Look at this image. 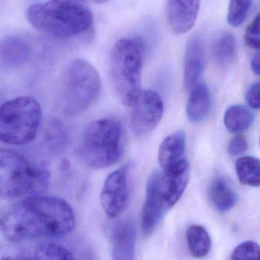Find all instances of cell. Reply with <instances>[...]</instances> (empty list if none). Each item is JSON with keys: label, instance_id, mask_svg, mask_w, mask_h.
<instances>
[{"label": "cell", "instance_id": "cell-7", "mask_svg": "<svg viewBox=\"0 0 260 260\" xmlns=\"http://www.w3.org/2000/svg\"><path fill=\"white\" fill-rule=\"evenodd\" d=\"M61 107L67 115L75 116L86 111L100 94L102 82L97 70L88 61L75 59L64 79Z\"/></svg>", "mask_w": 260, "mask_h": 260}, {"label": "cell", "instance_id": "cell-4", "mask_svg": "<svg viewBox=\"0 0 260 260\" xmlns=\"http://www.w3.org/2000/svg\"><path fill=\"white\" fill-rule=\"evenodd\" d=\"M144 46L138 38L120 39L113 47L110 75L116 94L123 105L132 107L140 95Z\"/></svg>", "mask_w": 260, "mask_h": 260}, {"label": "cell", "instance_id": "cell-29", "mask_svg": "<svg viewBox=\"0 0 260 260\" xmlns=\"http://www.w3.org/2000/svg\"><path fill=\"white\" fill-rule=\"evenodd\" d=\"M15 251L12 247H0V260H12Z\"/></svg>", "mask_w": 260, "mask_h": 260}, {"label": "cell", "instance_id": "cell-17", "mask_svg": "<svg viewBox=\"0 0 260 260\" xmlns=\"http://www.w3.org/2000/svg\"><path fill=\"white\" fill-rule=\"evenodd\" d=\"M30 47L27 42L17 37H9L0 44L2 59L11 66L22 64L30 56Z\"/></svg>", "mask_w": 260, "mask_h": 260}, {"label": "cell", "instance_id": "cell-13", "mask_svg": "<svg viewBox=\"0 0 260 260\" xmlns=\"http://www.w3.org/2000/svg\"><path fill=\"white\" fill-rule=\"evenodd\" d=\"M112 260H135L136 229L129 221L119 223L111 235Z\"/></svg>", "mask_w": 260, "mask_h": 260}, {"label": "cell", "instance_id": "cell-15", "mask_svg": "<svg viewBox=\"0 0 260 260\" xmlns=\"http://www.w3.org/2000/svg\"><path fill=\"white\" fill-rule=\"evenodd\" d=\"M212 106L210 91L204 83H198L190 90L186 116L192 123H199L206 118Z\"/></svg>", "mask_w": 260, "mask_h": 260}, {"label": "cell", "instance_id": "cell-28", "mask_svg": "<svg viewBox=\"0 0 260 260\" xmlns=\"http://www.w3.org/2000/svg\"><path fill=\"white\" fill-rule=\"evenodd\" d=\"M246 101L250 108L260 109V82H255L248 88Z\"/></svg>", "mask_w": 260, "mask_h": 260}, {"label": "cell", "instance_id": "cell-3", "mask_svg": "<svg viewBox=\"0 0 260 260\" xmlns=\"http://www.w3.org/2000/svg\"><path fill=\"white\" fill-rule=\"evenodd\" d=\"M50 171L47 164L31 165L22 154L0 148V196L6 200L41 195L48 187Z\"/></svg>", "mask_w": 260, "mask_h": 260}, {"label": "cell", "instance_id": "cell-19", "mask_svg": "<svg viewBox=\"0 0 260 260\" xmlns=\"http://www.w3.org/2000/svg\"><path fill=\"white\" fill-rule=\"evenodd\" d=\"M254 115L247 107L233 105L228 108L224 116V123L233 133H240L248 129L253 124Z\"/></svg>", "mask_w": 260, "mask_h": 260}, {"label": "cell", "instance_id": "cell-26", "mask_svg": "<svg viewBox=\"0 0 260 260\" xmlns=\"http://www.w3.org/2000/svg\"><path fill=\"white\" fill-rule=\"evenodd\" d=\"M244 38L249 47L260 50V13L255 17L247 27Z\"/></svg>", "mask_w": 260, "mask_h": 260}, {"label": "cell", "instance_id": "cell-6", "mask_svg": "<svg viewBox=\"0 0 260 260\" xmlns=\"http://www.w3.org/2000/svg\"><path fill=\"white\" fill-rule=\"evenodd\" d=\"M42 120L39 102L30 96L12 99L0 107V142L22 145L35 140Z\"/></svg>", "mask_w": 260, "mask_h": 260}, {"label": "cell", "instance_id": "cell-1", "mask_svg": "<svg viewBox=\"0 0 260 260\" xmlns=\"http://www.w3.org/2000/svg\"><path fill=\"white\" fill-rule=\"evenodd\" d=\"M74 212L58 197L30 196L11 207L0 219V232L12 242L38 238H62L76 227Z\"/></svg>", "mask_w": 260, "mask_h": 260}, {"label": "cell", "instance_id": "cell-24", "mask_svg": "<svg viewBox=\"0 0 260 260\" xmlns=\"http://www.w3.org/2000/svg\"><path fill=\"white\" fill-rule=\"evenodd\" d=\"M46 139L52 149L59 151L62 149L67 143V133L59 122L51 121L46 129Z\"/></svg>", "mask_w": 260, "mask_h": 260}, {"label": "cell", "instance_id": "cell-27", "mask_svg": "<svg viewBox=\"0 0 260 260\" xmlns=\"http://www.w3.org/2000/svg\"><path fill=\"white\" fill-rule=\"evenodd\" d=\"M248 148V142L245 136L237 135L234 136L229 143L228 151L231 155L238 156L244 154Z\"/></svg>", "mask_w": 260, "mask_h": 260}, {"label": "cell", "instance_id": "cell-30", "mask_svg": "<svg viewBox=\"0 0 260 260\" xmlns=\"http://www.w3.org/2000/svg\"><path fill=\"white\" fill-rule=\"evenodd\" d=\"M252 71L260 76V51L254 55L251 61Z\"/></svg>", "mask_w": 260, "mask_h": 260}, {"label": "cell", "instance_id": "cell-5", "mask_svg": "<svg viewBox=\"0 0 260 260\" xmlns=\"http://www.w3.org/2000/svg\"><path fill=\"white\" fill-rule=\"evenodd\" d=\"M123 152V129L119 120L105 118L91 123L82 134L79 148L81 160L88 168L105 169L120 160Z\"/></svg>", "mask_w": 260, "mask_h": 260}, {"label": "cell", "instance_id": "cell-18", "mask_svg": "<svg viewBox=\"0 0 260 260\" xmlns=\"http://www.w3.org/2000/svg\"><path fill=\"white\" fill-rule=\"evenodd\" d=\"M186 238L188 250L193 257L201 259L209 254L212 247V240L203 226H189L186 230Z\"/></svg>", "mask_w": 260, "mask_h": 260}, {"label": "cell", "instance_id": "cell-9", "mask_svg": "<svg viewBox=\"0 0 260 260\" xmlns=\"http://www.w3.org/2000/svg\"><path fill=\"white\" fill-rule=\"evenodd\" d=\"M129 164L111 173L105 180L101 192V204L111 218L120 216L127 208L130 196Z\"/></svg>", "mask_w": 260, "mask_h": 260}, {"label": "cell", "instance_id": "cell-10", "mask_svg": "<svg viewBox=\"0 0 260 260\" xmlns=\"http://www.w3.org/2000/svg\"><path fill=\"white\" fill-rule=\"evenodd\" d=\"M131 108L130 128L136 136H143L152 131L163 117L161 98L151 90L142 91Z\"/></svg>", "mask_w": 260, "mask_h": 260}, {"label": "cell", "instance_id": "cell-8", "mask_svg": "<svg viewBox=\"0 0 260 260\" xmlns=\"http://www.w3.org/2000/svg\"><path fill=\"white\" fill-rule=\"evenodd\" d=\"M189 166L185 159L162 172L155 171L148 182L152 184L159 200L166 211L180 200L189 183Z\"/></svg>", "mask_w": 260, "mask_h": 260}, {"label": "cell", "instance_id": "cell-21", "mask_svg": "<svg viewBox=\"0 0 260 260\" xmlns=\"http://www.w3.org/2000/svg\"><path fill=\"white\" fill-rule=\"evenodd\" d=\"M214 59L221 67L230 65L236 57L237 42L235 37L230 33H224L214 44L212 49Z\"/></svg>", "mask_w": 260, "mask_h": 260}, {"label": "cell", "instance_id": "cell-16", "mask_svg": "<svg viewBox=\"0 0 260 260\" xmlns=\"http://www.w3.org/2000/svg\"><path fill=\"white\" fill-rule=\"evenodd\" d=\"M209 199L216 210L224 212L235 207L238 196L222 177H216L209 186Z\"/></svg>", "mask_w": 260, "mask_h": 260}, {"label": "cell", "instance_id": "cell-25", "mask_svg": "<svg viewBox=\"0 0 260 260\" xmlns=\"http://www.w3.org/2000/svg\"><path fill=\"white\" fill-rule=\"evenodd\" d=\"M231 259L260 260V246L254 241H245L235 249Z\"/></svg>", "mask_w": 260, "mask_h": 260}, {"label": "cell", "instance_id": "cell-22", "mask_svg": "<svg viewBox=\"0 0 260 260\" xmlns=\"http://www.w3.org/2000/svg\"><path fill=\"white\" fill-rule=\"evenodd\" d=\"M34 260H75L70 250L56 244H45L37 248Z\"/></svg>", "mask_w": 260, "mask_h": 260}, {"label": "cell", "instance_id": "cell-12", "mask_svg": "<svg viewBox=\"0 0 260 260\" xmlns=\"http://www.w3.org/2000/svg\"><path fill=\"white\" fill-rule=\"evenodd\" d=\"M205 66V49L203 41L193 37L186 46L184 59V85L191 90L199 83Z\"/></svg>", "mask_w": 260, "mask_h": 260}, {"label": "cell", "instance_id": "cell-11", "mask_svg": "<svg viewBox=\"0 0 260 260\" xmlns=\"http://www.w3.org/2000/svg\"><path fill=\"white\" fill-rule=\"evenodd\" d=\"M200 0H166V20L175 35L187 33L195 25Z\"/></svg>", "mask_w": 260, "mask_h": 260}, {"label": "cell", "instance_id": "cell-31", "mask_svg": "<svg viewBox=\"0 0 260 260\" xmlns=\"http://www.w3.org/2000/svg\"><path fill=\"white\" fill-rule=\"evenodd\" d=\"M88 1L91 2V3H95V4H104V3H107V2L110 1V0H88Z\"/></svg>", "mask_w": 260, "mask_h": 260}, {"label": "cell", "instance_id": "cell-20", "mask_svg": "<svg viewBox=\"0 0 260 260\" xmlns=\"http://www.w3.org/2000/svg\"><path fill=\"white\" fill-rule=\"evenodd\" d=\"M237 175L245 186H260V160L253 156L240 157L235 164Z\"/></svg>", "mask_w": 260, "mask_h": 260}, {"label": "cell", "instance_id": "cell-23", "mask_svg": "<svg viewBox=\"0 0 260 260\" xmlns=\"http://www.w3.org/2000/svg\"><path fill=\"white\" fill-rule=\"evenodd\" d=\"M253 0H230L228 22L234 27L243 24L251 9Z\"/></svg>", "mask_w": 260, "mask_h": 260}, {"label": "cell", "instance_id": "cell-2", "mask_svg": "<svg viewBox=\"0 0 260 260\" xmlns=\"http://www.w3.org/2000/svg\"><path fill=\"white\" fill-rule=\"evenodd\" d=\"M27 21L41 33L68 39L90 30L93 15L87 0H48L29 6Z\"/></svg>", "mask_w": 260, "mask_h": 260}, {"label": "cell", "instance_id": "cell-32", "mask_svg": "<svg viewBox=\"0 0 260 260\" xmlns=\"http://www.w3.org/2000/svg\"><path fill=\"white\" fill-rule=\"evenodd\" d=\"M21 260H34L32 259V258H30V259H21Z\"/></svg>", "mask_w": 260, "mask_h": 260}, {"label": "cell", "instance_id": "cell-14", "mask_svg": "<svg viewBox=\"0 0 260 260\" xmlns=\"http://www.w3.org/2000/svg\"><path fill=\"white\" fill-rule=\"evenodd\" d=\"M186 134L178 130L167 136L160 144L158 161L162 170H166L185 160Z\"/></svg>", "mask_w": 260, "mask_h": 260}]
</instances>
